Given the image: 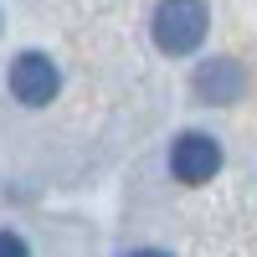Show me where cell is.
I'll return each mask as SVG.
<instances>
[{
    "label": "cell",
    "instance_id": "obj_1",
    "mask_svg": "<svg viewBox=\"0 0 257 257\" xmlns=\"http://www.w3.org/2000/svg\"><path fill=\"white\" fill-rule=\"evenodd\" d=\"M206 26H211V16L201 0H160V11H155V41L170 57L196 52L206 41Z\"/></svg>",
    "mask_w": 257,
    "mask_h": 257
},
{
    "label": "cell",
    "instance_id": "obj_6",
    "mask_svg": "<svg viewBox=\"0 0 257 257\" xmlns=\"http://www.w3.org/2000/svg\"><path fill=\"white\" fill-rule=\"evenodd\" d=\"M128 257H170V252H128Z\"/></svg>",
    "mask_w": 257,
    "mask_h": 257
},
{
    "label": "cell",
    "instance_id": "obj_5",
    "mask_svg": "<svg viewBox=\"0 0 257 257\" xmlns=\"http://www.w3.org/2000/svg\"><path fill=\"white\" fill-rule=\"evenodd\" d=\"M0 257H31V252H26V242L16 231H0Z\"/></svg>",
    "mask_w": 257,
    "mask_h": 257
},
{
    "label": "cell",
    "instance_id": "obj_2",
    "mask_svg": "<svg viewBox=\"0 0 257 257\" xmlns=\"http://www.w3.org/2000/svg\"><path fill=\"white\" fill-rule=\"evenodd\" d=\"M62 88V77L52 67V57H41V52H21L11 62V93L21 103H31V108H41V103H52Z\"/></svg>",
    "mask_w": 257,
    "mask_h": 257
},
{
    "label": "cell",
    "instance_id": "obj_4",
    "mask_svg": "<svg viewBox=\"0 0 257 257\" xmlns=\"http://www.w3.org/2000/svg\"><path fill=\"white\" fill-rule=\"evenodd\" d=\"M242 88H247V72L237 67V62H226V57L196 67V93H201V103H231V98H242Z\"/></svg>",
    "mask_w": 257,
    "mask_h": 257
},
{
    "label": "cell",
    "instance_id": "obj_3",
    "mask_svg": "<svg viewBox=\"0 0 257 257\" xmlns=\"http://www.w3.org/2000/svg\"><path fill=\"white\" fill-rule=\"evenodd\" d=\"M170 170H175V180H185V185H206L221 170L216 139H211V134H180L175 149H170Z\"/></svg>",
    "mask_w": 257,
    "mask_h": 257
}]
</instances>
